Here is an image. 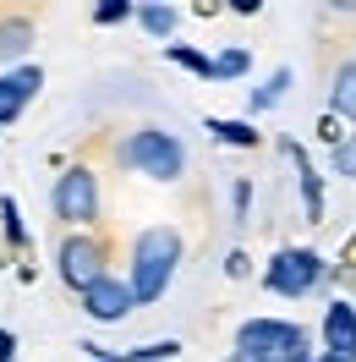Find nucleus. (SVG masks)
<instances>
[{
    "label": "nucleus",
    "mask_w": 356,
    "mask_h": 362,
    "mask_svg": "<svg viewBox=\"0 0 356 362\" xmlns=\"http://www.w3.org/2000/svg\"><path fill=\"white\" fill-rule=\"evenodd\" d=\"M137 17H143V28H148L154 39H170V33H176V11H170V6H143Z\"/></svg>",
    "instance_id": "2eb2a0df"
},
{
    "label": "nucleus",
    "mask_w": 356,
    "mask_h": 362,
    "mask_svg": "<svg viewBox=\"0 0 356 362\" xmlns=\"http://www.w3.org/2000/svg\"><path fill=\"white\" fill-rule=\"evenodd\" d=\"M55 214L71 220V226H93L99 220V176L88 165L61 170V181H55Z\"/></svg>",
    "instance_id": "39448f33"
},
{
    "label": "nucleus",
    "mask_w": 356,
    "mask_h": 362,
    "mask_svg": "<svg viewBox=\"0 0 356 362\" xmlns=\"http://www.w3.org/2000/svg\"><path fill=\"white\" fill-rule=\"evenodd\" d=\"M285 154L296 159V176H302V204H307V220L318 226V220H324V187H318V176H312V165H307V154H302L296 143H285Z\"/></svg>",
    "instance_id": "f8f14e48"
},
{
    "label": "nucleus",
    "mask_w": 356,
    "mask_h": 362,
    "mask_svg": "<svg viewBox=\"0 0 356 362\" xmlns=\"http://www.w3.org/2000/svg\"><path fill=\"white\" fill-rule=\"evenodd\" d=\"M334 176L356 181V132H345V143H334Z\"/></svg>",
    "instance_id": "f3484780"
},
{
    "label": "nucleus",
    "mask_w": 356,
    "mask_h": 362,
    "mask_svg": "<svg viewBox=\"0 0 356 362\" xmlns=\"http://www.w3.org/2000/svg\"><path fill=\"white\" fill-rule=\"evenodd\" d=\"M318 132L329 137V143H345V132H340V121H334V115H324V127H318Z\"/></svg>",
    "instance_id": "5701e85b"
},
{
    "label": "nucleus",
    "mask_w": 356,
    "mask_h": 362,
    "mask_svg": "<svg viewBox=\"0 0 356 362\" xmlns=\"http://www.w3.org/2000/svg\"><path fill=\"white\" fill-rule=\"evenodd\" d=\"M132 308H137V302H132V286H126V280H115V274L93 280L88 291H83V313H88L93 324H121Z\"/></svg>",
    "instance_id": "0eeeda50"
},
{
    "label": "nucleus",
    "mask_w": 356,
    "mask_h": 362,
    "mask_svg": "<svg viewBox=\"0 0 356 362\" xmlns=\"http://www.w3.org/2000/svg\"><path fill=\"white\" fill-rule=\"evenodd\" d=\"M329 115L334 121H356V61L334 71V88H329Z\"/></svg>",
    "instance_id": "9b49d317"
},
{
    "label": "nucleus",
    "mask_w": 356,
    "mask_h": 362,
    "mask_svg": "<svg viewBox=\"0 0 356 362\" xmlns=\"http://www.w3.org/2000/svg\"><path fill=\"white\" fill-rule=\"evenodd\" d=\"M312 357L307 335L296 324H280V318H252L236 329V362H302Z\"/></svg>",
    "instance_id": "f03ea898"
},
{
    "label": "nucleus",
    "mask_w": 356,
    "mask_h": 362,
    "mask_svg": "<svg viewBox=\"0 0 356 362\" xmlns=\"http://www.w3.org/2000/svg\"><path fill=\"white\" fill-rule=\"evenodd\" d=\"M247 61H252L247 49H225V55H214V77H242Z\"/></svg>",
    "instance_id": "a211bd4d"
},
{
    "label": "nucleus",
    "mask_w": 356,
    "mask_h": 362,
    "mask_svg": "<svg viewBox=\"0 0 356 362\" xmlns=\"http://www.w3.org/2000/svg\"><path fill=\"white\" fill-rule=\"evenodd\" d=\"M105 362H137V357H132V351H126V357H105Z\"/></svg>",
    "instance_id": "b1692460"
},
{
    "label": "nucleus",
    "mask_w": 356,
    "mask_h": 362,
    "mask_svg": "<svg viewBox=\"0 0 356 362\" xmlns=\"http://www.w3.org/2000/svg\"><path fill=\"white\" fill-rule=\"evenodd\" d=\"M181 264V236L170 226H154L137 236L132 247V302H159L165 296V286H170V274H176Z\"/></svg>",
    "instance_id": "f257e3e1"
},
{
    "label": "nucleus",
    "mask_w": 356,
    "mask_h": 362,
    "mask_svg": "<svg viewBox=\"0 0 356 362\" xmlns=\"http://www.w3.org/2000/svg\"><path fill=\"white\" fill-rule=\"evenodd\" d=\"M121 165H132V170H143V176H154V181H176L186 170V148L170 132L143 127V132H132L121 143Z\"/></svg>",
    "instance_id": "7ed1b4c3"
},
{
    "label": "nucleus",
    "mask_w": 356,
    "mask_h": 362,
    "mask_svg": "<svg viewBox=\"0 0 356 362\" xmlns=\"http://www.w3.org/2000/svg\"><path fill=\"white\" fill-rule=\"evenodd\" d=\"M28 49H33V23H28V17H6V23H0V66L23 61Z\"/></svg>",
    "instance_id": "9d476101"
},
{
    "label": "nucleus",
    "mask_w": 356,
    "mask_h": 362,
    "mask_svg": "<svg viewBox=\"0 0 356 362\" xmlns=\"http://www.w3.org/2000/svg\"><path fill=\"white\" fill-rule=\"evenodd\" d=\"M126 17H132V6H126V0H105V6H93V23H99V28L126 23Z\"/></svg>",
    "instance_id": "6ab92c4d"
},
{
    "label": "nucleus",
    "mask_w": 356,
    "mask_h": 362,
    "mask_svg": "<svg viewBox=\"0 0 356 362\" xmlns=\"http://www.w3.org/2000/svg\"><path fill=\"white\" fill-rule=\"evenodd\" d=\"M55 269H61V280H66L71 291L83 296L93 286V280H105V242H93V236H66L61 242V252H55Z\"/></svg>",
    "instance_id": "423d86ee"
},
{
    "label": "nucleus",
    "mask_w": 356,
    "mask_h": 362,
    "mask_svg": "<svg viewBox=\"0 0 356 362\" xmlns=\"http://www.w3.org/2000/svg\"><path fill=\"white\" fill-rule=\"evenodd\" d=\"M285 88H290V71L280 66V71H274V77L263 83V88L252 93V110H268V105H280V99H285Z\"/></svg>",
    "instance_id": "dca6fc26"
},
{
    "label": "nucleus",
    "mask_w": 356,
    "mask_h": 362,
    "mask_svg": "<svg viewBox=\"0 0 356 362\" xmlns=\"http://www.w3.org/2000/svg\"><path fill=\"white\" fill-rule=\"evenodd\" d=\"M17 357V335H11V329H0V362H11Z\"/></svg>",
    "instance_id": "4be33fe9"
},
{
    "label": "nucleus",
    "mask_w": 356,
    "mask_h": 362,
    "mask_svg": "<svg viewBox=\"0 0 356 362\" xmlns=\"http://www.w3.org/2000/svg\"><path fill=\"white\" fill-rule=\"evenodd\" d=\"M225 274H230V280H242V274H247V252H230V258H225Z\"/></svg>",
    "instance_id": "412c9836"
},
{
    "label": "nucleus",
    "mask_w": 356,
    "mask_h": 362,
    "mask_svg": "<svg viewBox=\"0 0 356 362\" xmlns=\"http://www.w3.org/2000/svg\"><path fill=\"white\" fill-rule=\"evenodd\" d=\"M312 362H334V357H312Z\"/></svg>",
    "instance_id": "393cba45"
},
{
    "label": "nucleus",
    "mask_w": 356,
    "mask_h": 362,
    "mask_svg": "<svg viewBox=\"0 0 356 362\" xmlns=\"http://www.w3.org/2000/svg\"><path fill=\"white\" fill-rule=\"evenodd\" d=\"M165 55L176 61V66H186V71H198V77H214V61L203 55V49H186V45H165Z\"/></svg>",
    "instance_id": "4468645a"
},
{
    "label": "nucleus",
    "mask_w": 356,
    "mask_h": 362,
    "mask_svg": "<svg viewBox=\"0 0 356 362\" xmlns=\"http://www.w3.org/2000/svg\"><path fill=\"white\" fill-rule=\"evenodd\" d=\"M208 132L220 137V143H236V148H252V143H258L252 121H208Z\"/></svg>",
    "instance_id": "ddd939ff"
},
{
    "label": "nucleus",
    "mask_w": 356,
    "mask_h": 362,
    "mask_svg": "<svg viewBox=\"0 0 356 362\" xmlns=\"http://www.w3.org/2000/svg\"><path fill=\"white\" fill-rule=\"evenodd\" d=\"M39 88H44V71H39V66L6 71V77H0V127H11V121L33 105V93H39Z\"/></svg>",
    "instance_id": "6e6552de"
},
{
    "label": "nucleus",
    "mask_w": 356,
    "mask_h": 362,
    "mask_svg": "<svg viewBox=\"0 0 356 362\" xmlns=\"http://www.w3.org/2000/svg\"><path fill=\"white\" fill-rule=\"evenodd\" d=\"M0 214H6V236H11V242H23V220H17V204H11V198H0Z\"/></svg>",
    "instance_id": "aec40b11"
},
{
    "label": "nucleus",
    "mask_w": 356,
    "mask_h": 362,
    "mask_svg": "<svg viewBox=\"0 0 356 362\" xmlns=\"http://www.w3.org/2000/svg\"><path fill=\"white\" fill-rule=\"evenodd\" d=\"M324 357L334 362H356V308L351 302H334L329 313H324Z\"/></svg>",
    "instance_id": "1a4fd4ad"
},
{
    "label": "nucleus",
    "mask_w": 356,
    "mask_h": 362,
    "mask_svg": "<svg viewBox=\"0 0 356 362\" xmlns=\"http://www.w3.org/2000/svg\"><path fill=\"white\" fill-rule=\"evenodd\" d=\"M324 280V258L307 247H285V252H274V264H268L263 274V286L274 296H307L312 286Z\"/></svg>",
    "instance_id": "20e7f679"
}]
</instances>
